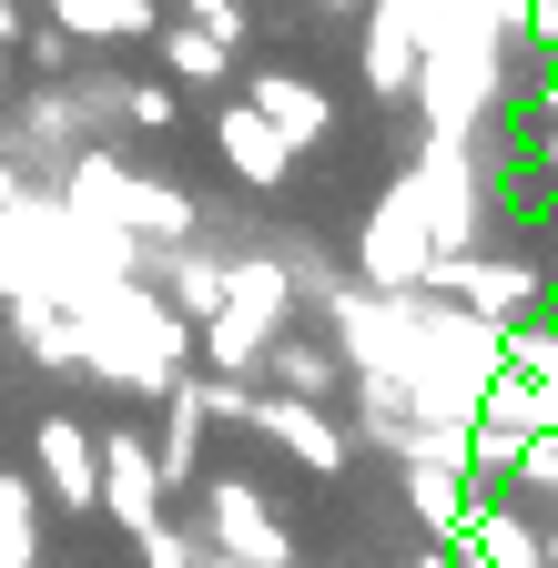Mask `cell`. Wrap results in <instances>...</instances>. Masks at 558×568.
I'll return each mask as SVG.
<instances>
[{
    "label": "cell",
    "instance_id": "obj_16",
    "mask_svg": "<svg viewBox=\"0 0 558 568\" xmlns=\"http://www.w3.org/2000/svg\"><path fill=\"white\" fill-rule=\"evenodd\" d=\"M254 376H264V386H285V396H315V406H325V396L345 386V355H335L325 335H295V325H285V335L264 345V366H254Z\"/></svg>",
    "mask_w": 558,
    "mask_h": 568
},
{
    "label": "cell",
    "instance_id": "obj_11",
    "mask_svg": "<svg viewBox=\"0 0 558 568\" xmlns=\"http://www.w3.org/2000/svg\"><path fill=\"white\" fill-rule=\"evenodd\" d=\"M132 274H143L183 325H203V315L224 305V254H203L193 234H183V244H143V264H132Z\"/></svg>",
    "mask_w": 558,
    "mask_h": 568
},
{
    "label": "cell",
    "instance_id": "obj_31",
    "mask_svg": "<svg viewBox=\"0 0 558 568\" xmlns=\"http://www.w3.org/2000/svg\"><path fill=\"white\" fill-rule=\"evenodd\" d=\"M416 568H457V558H447V548H437V538H427V548H416Z\"/></svg>",
    "mask_w": 558,
    "mask_h": 568
},
{
    "label": "cell",
    "instance_id": "obj_21",
    "mask_svg": "<svg viewBox=\"0 0 558 568\" xmlns=\"http://www.w3.org/2000/svg\"><path fill=\"white\" fill-rule=\"evenodd\" d=\"M0 568H41V487L0 477Z\"/></svg>",
    "mask_w": 558,
    "mask_h": 568
},
{
    "label": "cell",
    "instance_id": "obj_1",
    "mask_svg": "<svg viewBox=\"0 0 558 568\" xmlns=\"http://www.w3.org/2000/svg\"><path fill=\"white\" fill-rule=\"evenodd\" d=\"M72 325H82V376H102L122 396H163L193 366V325L153 295L143 274H112L102 295H82Z\"/></svg>",
    "mask_w": 558,
    "mask_h": 568
},
{
    "label": "cell",
    "instance_id": "obj_20",
    "mask_svg": "<svg viewBox=\"0 0 558 568\" xmlns=\"http://www.w3.org/2000/svg\"><path fill=\"white\" fill-rule=\"evenodd\" d=\"M11 335L41 355V366H82V325H72V305H51V295H11Z\"/></svg>",
    "mask_w": 558,
    "mask_h": 568
},
{
    "label": "cell",
    "instance_id": "obj_6",
    "mask_svg": "<svg viewBox=\"0 0 558 568\" xmlns=\"http://www.w3.org/2000/svg\"><path fill=\"white\" fill-rule=\"evenodd\" d=\"M437 264V224H427V183H416V163L376 193L366 234H356V284H376V295H416Z\"/></svg>",
    "mask_w": 558,
    "mask_h": 568
},
{
    "label": "cell",
    "instance_id": "obj_28",
    "mask_svg": "<svg viewBox=\"0 0 558 568\" xmlns=\"http://www.w3.org/2000/svg\"><path fill=\"white\" fill-rule=\"evenodd\" d=\"M528 112H538V122H558V51H548V71H538V82H528Z\"/></svg>",
    "mask_w": 558,
    "mask_h": 568
},
{
    "label": "cell",
    "instance_id": "obj_18",
    "mask_svg": "<svg viewBox=\"0 0 558 568\" xmlns=\"http://www.w3.org/2000/svg\"><path fill=\"white\" fill-rule=\"evenodd\" d=\"M153 41H163V71H173L183 92H214L224 71H234V41H224L214 21H183V11H173V21H163Z\"/></svg>",
    "mask_w": 558,
    "mask_h": 568
},
{
    "label": "cell",
    "instance_id": "obj_32",
    "mask_svg": "<svg viewBox=\"0 0 558 568\" xmlns=\"http://www.w3.org/2000/svg\"><path fill=\"white\" fill-rule=\"evenodd\" d=\"M538 568H558V528H538Z\"/></svg>",
    "mask_w": 558,
    "mask_h": 568
},
{
    "label": "cell",
    "instance_id": "obj_17",
    "mask_svg": "<svg viewBox=\"0 0 558 568\" xmlns=\"http://www.w3.org/2000/svg\"><path fill=\"white\" fill-rule=\"evenodd\" d=\"M41 11L72 31V41H92V51H122V41L163 31V0H41Z\"/></svg>",
    "mask_w": 558,
    "mask_h": 568
},
{
    "label": "cell",
    "instance_id": "obj_26",
    "mask_svg": "<svg viewBox=\"0 0 558 568\" xmlns=\"http://www.w3.org/2000/svg\"><path fill=\"white\" fill-rule=\"evenodd\" d=\"M173 11H183V21H214L224 41H244V0H173Z\"/></svg>",
    "mask_w": 558,
    "mask_h": 568
},
{
    "label": "cell",
    "instance_id": "obj_13",
    "mask_svg": "<svg viewBox=\"0 0 558 568\" xmlns=\"http://www.w3.org/2000/svg\"><path fill=\"white\" fill-rule=\"evenodd\" d=\"M244 102H254V112H264L274 132H285L295 153H315V142L335 132V102H325V92L305 82V71H254V82H244Z\"/></svg>",
    "mask_w": 558,
    "mask_h": 568
},
{
    "label": "cell",
    "instance_id": "obj_22",
    "mask_svg": "<svg viewBox=\"0 0 558 568\" xmlns=\"http://www.w3.org/2000/svg\"><path fill=\"white\" fill-rule=\"evenodd\" d=\"M508 487H528V497H548V508H558V426H528V437H518Z\"/></svg>",
    "mask_w": 558,
    "mask_h": 568
},
{
    "label": "cell",
    "instance_id": "obj_3",
    "mask_svg": "<svg viewBox=\"0 0 558 568\" xmlns=\"http://www.w3.org/2000/svg\"><path fill=\"white\" fill-rule=\"evenodd\" d=\"M508 31L518 21H477V31H437L427 51H416L406 102L427 112V132H477L508 102Z\"/></svg>",
    "mask_w": 558,
    "mask_h": 568
},
{
    "label": "cell",
    "instance_id": "obj_15",
    "mask_svg": "<svg viewBox=\"0 0 558 568\" xmlns=\"http://www.w3.org/2000/svg\"><path fill=\"white\" fill-rule=\"evenodd\" d=\"M203 426H214V406H203V386H193V366L163 386V437H153V467H163V487H193L203 477Z\"/></svg>",
    "mask_w": 558,
    "mask_h": 568
},
{
    "label": "cell",
    "instance_id": "obj_7",
    "mask_svg": "<svg viewBox=\"0 0 558 568\" xmlns=\"http://www.w3.org/2000/svg\"><path fill=\"white\" fill-rule=\"evenodd\" d=\"M102 477H92V508L122 528V538H143L163 508H173V487H163V467H153V437H132V426H102Z\"/></svg>",
    "mask_w": 558,
    "mask_h": 568
},
{
    "label": "cell",
    "instance_id": "obj_30",
    "mask_svg": "<svg viewBox=\"0 0 558 568\" xmlns=\"http://www.w3.org/2000/svg\"><path fill=\"white\" fill-rule=\"evenodd\" d=\"M0 41H21V0H0Z\"/></svg>",
    "mask_w": 558,
    "mask_h": 568
},
{
    "label": "cell",
    "instance_id": "obj_12",
    "mask_svg": "<svg viewBox=\"0 0 558 568\" xmlns=\"http://www.w3.org/2000/svg\"><path fill=\"white\" fill-rule=\"evenodd\" d=\"M396 467H406V518L427 528L437 548H457L467 538V508H477V477L457 457H396Z\"/></svg>",
    "mask_w": 558,
    "mask_h": 568
},
{
    "label": "cell",
    "instance_id": "obj_35",
    "mask_svg": "<svg viewBox=\"0 0 558 568\" xmlns=\"http://www.w3.org/2000/svg\"><path fill=\"white\" fill-rule=\"evenodd\" d=\"M0 51H11V41H0Z\"/></svg>",
    "mask_w": 558,
    "mask_h": 568
},
{
    "label": "cell",
    "instance_id": "obj_9",
    "mask_svg": "<svg viewBox=\"0 0 558 568\" xmlns=\"http://www.w3.org/2000/svg\"><path fill=\"white\" fill-rule=\"evenodd\" d=\"M193 487H203V538L224 558H244V568H285L295 558L285 518L264 508V487H244V477H193Z\"/></svg>",
    "mask_w": 558,
    "mask_h": 568
},
{
    "label": "cell",
    "instance_id": "obj_2",
    "mask_svg": "<svg viewBox=\"0 0 558 568\" xmlns=\"http://www.w3.org/2000/svg\"><path fill=\"white\" fill-rule=\"evenodd\" d=\"M295 325V274L285 254H224V305L193 325V366H214V376H254L264 366V345Z\"/></svg>",
    "mask_w": 558,
    "mask_h": 568
},
{
    "label": "cell",
    "instance_id": "obj_29",
    "mask_svg": "<svg viewBox=\"0 0 558 568\" xmlns=\"http://www.w3.org/2000/svg\"><path fill=\"white\" fill-rule=\"evenodd\" d=\"M538 173H548V183H558V122H548V142H538Z\"/></svg>",
    "mask_w": 558,
    "mask_h": 568
},
{
    "label": "cell",
    "instance_id": "obj_34",
    "mask_svg": "<svg viewBox=\"0 0 558 568\" xmlns=\"http://www.w3.org/2000/svg\"><path fill=\"white\" fill-rule=\"evenodd\" d=\"M285 568H305V558H285Z\"/></svg>",
    "mask_w": 558,
    "mask_h": 568
},
{
    "label": "cell",
    "instance_id": "obj_25",
    "mask_svg": "<svg viewBox=\"0 0 558 568\" xmlns=\"http://www.w3.org/2000/svg\"><path fill=\"white\" fill-rule=\"evenodd\" d=\"M112 112H122V122H143V132H163V122H183L163 82H122V92H112Z\"/></svg>",
    "mask_w": 558,
    "mask_h": 568
},
{
    "label": "cell",
    "instance_id": "obj_33",
    "mask_svg": "<svg viewBox=\"0 0 558 568\" xmlns=\"http://www.w3.org/2000/svg\"><path fill=\"white\" fill-rule=\"evenodd\" d=\"M548 315H558V274H548Z\"/></svg>",
    "mask_w": 558,
    "mask_h": 568
},
{
    "label": "cell",
    "instance_id": "obj_4",
    "mask_svg": "<svg viewBox=\"0 0 558 568\" xmlns=\"http://www.w3.org/2000/svg\"><path fill=\"white\" fill-rule=\"evenodd\" d=\"M61 203H72L82 224L132 234V244H183V234H203V213H193L183 183L132 173V163H112V153H72V163H61Z\"/></svg>",
    "mask_w": 558,
    "mask_h": 568
},
{
    "label": "cell",
    "instance_id": "obj_27",
    "mask_svg": "<svg viewBox=\"0 0 558 568\" xmlns=\"http://www.w3.org/2000/svg\"><path fill=\"white\" fill-rule=\"evenodd\" d=\"M518 31H528L538 51H558V0H518Z\"/></svg>",
    "mask_w": 558,
    "mask_h": 568
},
{
    "label": "cell",
    "instance_id": "obj_36",
    "mask_svg": "<svg viewBox=\"0 0 558 568\" xmlns=\"http://www.w3.org/2000/svg\"><path fill=\"white\" fill-rule=\"evenodd\" d=\"M335 11H345V0H335Z\"/></svg>",
    "mask_w": 558,
    "mask_h": 568
},
{
    "label": "cell",
    "instance_id": "obj_23",
    "mask_svg": "<svg viewBox=\"0 0 558 568\" xmlns=\"http://www.w3.org/2000/svg\"><path fill=\"white\" fill-rule=\"evenodd\" d=\"M518 467V426H498V416H467V477L487 487V477H508Z\"/></svg>",
    "mask_w": 558,
    "mask_h": 568
},
{
    "label": "cell",
    "instance_id": "obj_14",
    "mask_svg": "<svg viewBox=\"0 0 558 568\" xmlns=\"http://www.w3.org/2000/svg\"><path fill=\"white\" fill-rule=\"evenodd\" d=\"M31 447H41V487L61 497V508H92V477H102L92 426H82V416H41V426H31Z\"/></svg>",
    "mask_w": 558,
    "mask_h": 568
},
{
    "label": "cell",
    "instance_id": "obj_8",
    "mask_svg": "<svg viewBox=\"0 0 558 568\" xmlns=\"http://www.w3.org/2000/svg\"><path fill=\"white\" fill-rule=\"evenodd\" d=\"M244 426H254V437H274L295 467H315V477H335L345 457H356V437H345L315 396H285V386H244Z\"/></svg>",
    "mask_w": 558,
    "mask_h": 568
},
{
    "label": "cell",
    "instance_id": "obj_24",
    "mask_svg": "<svg viewBox=\"0 0 558 568\" xmlns=\"http://www.w3.org/2000/svg\"><path fill=\"white\" fill-rule=\"evenodd\" d=\"M132 548H143V568H203V558H214V538H183L173 518H153Z\"/></svg>",
    "mask_w": 558,
    "mask_h": 568
},
{
    "label": "cell",
    "instance_id": "obj_19",
    "mask_svg": "<svg viewBox=\"0 0 558 568\" xmlns=\"http://www.w3.org/2000/svg\"><path fill=\"white\" fill-rule=\"evenodd\" d=\"M477 568H538V518H518V508H498V497H477L467 508V538H457Z\"/></svg>",
    "mask_w": 558,
    "mask_h": 568
},
{
    "label": "cell",
    "instance_id": "obj_10",
    "mask_svg": "<svg viewBox=\"0 0 558 568\" xmlns=\"http://www.w3.org/2000/svg\"><path fill=\"white\" fill-rule=\"evenodd\" d=\"M214 153L234 163V183H244V193H285V183H295V142L274 132V122H264L254 102L214 112Z\"/></svg>",
    "mask_w": 558,
    "mask_h": 568
},
{
    "label": "cell",
    "instance_id": "obj_5",
    "mask_svg": "<svg viewBox=\"0 0 558 568\" xmlns=\"http://www.w3.org/2000/svg\"><path fill=\"white\" fill-rule=\"evenodd\" d=\"M427 295H447V305H467V315H487V325H528V315H548V264L528 254V244H467V254H437L427 264Z\"/></svg>",
    "mask_w": 558,
    "mask_h": 568
}]
</instances>
